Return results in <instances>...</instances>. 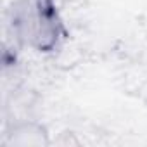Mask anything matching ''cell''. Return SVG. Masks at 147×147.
I'll return each instance as SVG.
<instances>
[{"instance_id": "obj_1", "label": "cell", "mask_w": 147, "mask_h": 147, "mask_svg": "<svg viewBox=\"0 0 147 147\" xmlns=\"http://www.w3.org/2000/svg\"><path fill=\"white\" fill-rule=\"evenodd\" d=\"M7 135H9V138L5 144H9V145L26 147V145H47L49 144L45 128L33 121H24V123L14 125L11 133H7Z\"/></svg>"}]
</instances>
